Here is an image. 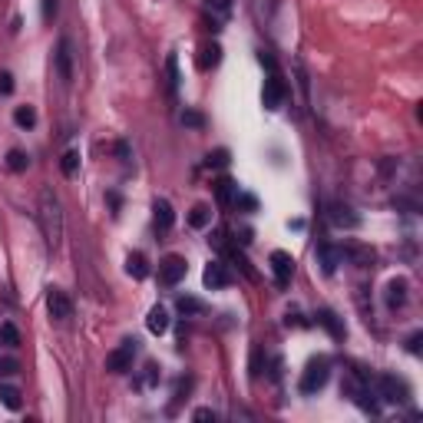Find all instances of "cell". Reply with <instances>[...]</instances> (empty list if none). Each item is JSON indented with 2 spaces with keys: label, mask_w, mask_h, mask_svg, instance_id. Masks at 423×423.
<instances>
[{
  "label": "cell",
  "mask_w": 423,
  "mask_h": 423,
  "mask_svg": "<svg viewBox=\"0 0 423 423\" xmlns=\"http://www.w3.org/2000/svg\"><path fill=\"white\" fill-rule=\"evenodd\" d=\"M37 219H40V229H43L47 245L50 248H57L60 238H63V205H60V199H57L53 189H43V192H40Z\"/></svg>",
  "instance_id": "6da1fadb"
},
{
  "label": "cell",
  "mask_w": 423,
  "mask_h": 423,
  "mask_svg": "<svg viewBox=\"0 0 423 423\" xmlns=\"http://www.w3.org/2000/svg\"><path fill=\"white\" fill-rule=\"evenodd\" d=\"M344 397H351L364 414H370V417H377L380 414V397H377V387H374V380L370 377H364V374H357V370H351V374L344 377Z\"/></svg>",
  "instance_id": "7a4b0ae2"
},
{
  "label": "cell",
  "mask_w": 423,
  "mask_h": 423,
  "mask_svg": "<svg viewBox=\"0 0 423 423\" xmlns=\"http://www.w3.org/2000/svg\"><path fill=\"white\" fill-rule=\"evenodd\" d=\"M327 380H331V357H311L298 380V390L301 394H317Z\"/></svg>",
  "instance_id": "3957f363"
},
{
  "label": "cell",
  "mask_w": 423,
  "mask_h": 423,
  "mask_svg": "<svg viewBox=\"0 0 423 423\" xmlns=\"http://www.w3.org/2000/svg\"><path fill=\"white\" fill-rule=\"evenodd\" d=\"M139 354V341L136 337H126L119 347H113L109 354H106V370L109 374H126V370H133V361Z\"/></svg>",
  "instance_id": "277c9868"
},
{
  "label": "cell",
  "mask_w": 423,
  "mask_h": 423,
  "mask_svg": "<svg viewBox=\"0 0 423 423\" xmlns=\"http://www.w3.org/2000/svg\"><path fill=\"white\" fill-rule=\"evenodd\" d=\"M374 387H377L380 404H407V400H410V387H407V380H400V377H394V374L377 377Z\"/></svg>",
  "instance_id": "5b68a950"
},
{
  "label": "cell",
  "mask_w": 423,
  "mask_h": 423,
  "mask_svg": "<svg viewBox=\"0 0 423 423\" xmlns=\"http://www.w3.org/2000/svg\"><path fill=\"white\" fill-rule=\"evenodd\" d=\"M185 271H189V261H185L182 255H165V258L159 261V285H163V288H175V285L185 278Z\"/></svg>",
  "instance_id": "8992f818"
},
{
  "label": "cell",
  "mask_w": 423,
  "mask_h": 423,
  "mask_svg": "<svg viewBox=\"0 0 423 423\" xmlns=\"http://www.w3.org/2000/svg\"><path fill=\"white\" fill-rule=\"evenodd\" d=\"M285 97H288V87H285V79L278 73H271L265 79V87H261V106L265 109H281L285 106Z\"/></svg>",
  "instance_id": "52a82bcc"
},
{
  "label": "cell",
  "mask_w": 423,
  "mask_h": 423,
  "mask_svg": "<svg viewBox=\"0 0 423 423\" xmlns=\"http://www.w3.org/2000/svg\"><path fill=\"white\" fill-rule=\"evenodd\" d=\"M268 265H271V275H275V285L288 288L291 278H295V258H291L288 251H271Z\"/></svg>",
  "instance_id": "ba28073f"
},
{
  "label": "cell",
  "mask_w": 423,
  "mask_h": 423,
  "mask_svg": "<svg viewBox=\"0 0 423 423\" xmlns=\"http://www.w3.org/2000/svg\"><path fill=\"white\" fill-rule=\"evenodd\" d=\"M47 311H50L53 321H70V317H73V301L67 298V291L50 288L47 291Z\"/></svg>",
  "instance_id": "9c48e42d"
},
{
  "label": "cell",
  "mask_w": 423,
  "mask_h": 423,
  "mask_svg": "<svg viewBox=\"0 0 423 423\" xmlns=\"http://www.w3.org/2000/svg\"><path fill=\"white\" fill-rule=\"evenodd\" d=\"M407 281L404 278H394L390 285H387V291H384V304H387V311L390 314H397V311H404L407 308Z\"/></svg>",
  "instance_id": "30bf717a"
},
{
  "label": "cell",
  "mask_w": 423,
  "mask_h": 423,
  "mask_svg": "<svg viewBox=\"0 0 423 423\" xmlns=\"http://www.w3.org/2000/svg\"><path fill=\"white\" fill-rule=\"evenodd\" d=\"M327 219H331V225H334V229H347V231H354L357 225H361V215H357L351 205H341V202L331 205Z\"/></svg>",
  "instance_id": "8fae6325"
},
{
  "label": "cell",
  "mask_w": 423,
  "mask_h": 423,
  "mask_svg": "<svg viewBox=\"0 0 423 423\" xmlns=\"http://www.w3.org/2000/svg\"><path fill=\"white\" fill-rule=\"evenodd\" d=\"M202 281H205V288H211V291L229 288V285H231V271H229V265H221V261H209V268H205Z\"/></svg>",
  "instance_id": "7c38bea8"
},
{
  "label": "cell",
  "mask_w": 423,
  "mask_h": 423,
  "mask_svg": "<svg viewBox=\"0 0 423 423\" xmlns=\"http://www.w3.org/2000/svg\"><path fill=\"white\" fill-rule=\"evenodd\" d=\"M317 265L324 275H334L337 265H344V248H334V245H317Z\"/></svg>",
  "instance_id": "4fadbf2b"
},
{
  "label": "cell",
  "mask_w": 423,
  "mask_h": 423,
  "mask_svg": "<svg viewBox=\"0 0 423 423\" xmlns=\"http://www.w3.org/2000/svg\"><path fill=\"white\" fill-rule=\"evenodd\" d=\"M57 73L63 83H70L73 79V43H70L67 37L57 43Z\"/></svg>",
  "instance_id": "5bb4252c"
},
{
  "label": "cell",
  "mask_w": 423,
  "mask_h": 423,
  "mask_svg": "<svg viewBox=\"0 0 423 423\" xmlns=\"http://www.w3.org/2000/svg\"><path fill=\"white\" fill-rule=\"evenodd\" d=\"M153 219H155V231H159V235H165V231L172 229V221H175L172 205L165 202V199H155V205H153Z\"/></svg>",
  "instance_id": "9a60e30c"
},
{
  "label": "cell",
  "mask_w": 423,
  "mask_h": 423,
  "mask_svg": "<svg viewBox=\"0 0 423 423\" xmlns=\"http://www.w3.org/2000/svg\"><path fill=\"white\" fill-rule=\"evenodd\" d=\"M314 317H317V324H321V327H327V334L334 337V341H344V334H347V331H344V321H341V317H337L334 311L321 308Z\"/></svg>",
  "instance_id": "2e32d148"
},
{
  "label": "cell",
  "mask_w": 423,
  "mask_h": 423,
  "mask_svg": "<svg viewBox=\"0 0 423 423\" xmlns=\"http://www.w3.org/2000/svg\"><path fill=\"white\" fill-rule=\"evenodd\" d=\"M126 275H129V278H136V281H143L145 275H149V261H145L143 251H133V255L126 258Z\"/></svg>",
  "instance_id": "e0dca14e"
},
{
  "label": "cell",
  "mask_w": 423,
  "mask_h": 423,
  "mask_svg": "<svg viewBox=\"0 0 423 423\" xmlns=\"http://www.w3.org/2000/svg\"><path fill=\"white\" fill-rule=\"evenodd\" d=\"M215 199H219V205H231L238 199V185L231 182L229 175H221L219 182H215Z\"/></svg>",
  "instance_id": "ac0fdd59"
},
{
  "label": "cell",
  "mask_w": 423,
  "mask_h": 423,
  "mask_svg": "<svg viewBox=\"0 0 423 423\" xmlns=\"http://www.w3.org/2000/svg\"><path fill=\"white\" fill-rule=\"evenodd\" d=\"M145 324H149L153 334H165V331H169V311H165L163 304H155V308L149 311V317H145Z\"/></svg>",
  "instance_id": "d6986e66"
},
{
  "label": "cell",
  "mask_w": 423,
  "mask_h": 423,
  "mask_svg": "<svg viewBox=\"0 0 423 423\" xmlns=\"http://www.w3.org/2000/svg\"><path fill=\"white\" fill-rule=\"evenodd\" d=\"M165 93H169V97L179 93V60H175V53L165 57Z\"/></svg>",
  "instance_id": "ffe728a7"
},
{
  "label": "cell",
  "mask_w": 423,
  "mask_h": 423,
  "mask_svg": "<svg viewBox=\"0 0 423 423\" xmlns=\"http://www.w3.org/2000/svg\"><path fill=\"white\" fill-rule=\"evenodd\" d=\"M175 308H179V314L195 317V314H205V301L192 298V295H179V298H175Z\"/></svg>",
  "instance_id": "44dd1931"
},
{
  "label": "cell",
  "mask_w": 423,
  "mask_h": 423,
  "mask_svg": "<svg viewBox=\"0 0 423 423\" xmlns=\"http://www.w3.org/2000/svg\"><path fill=\"white\" fill-rule=\"evenodd\" d=\"M219 60H221V47H219V43H205V47L199 50V70L219 67Z\"/></svg>",
  "instance_id": "7402d4cb"
},
{
  "label": "cell",
  "mask_w": 423,
  "mask_h": 423,
  "mask_svg": "<svg viewBox=\"0 0 423 423\" xmlns=\"http://www.w3.org/2000/svg\"><path fill=\"white\" fill-rule=\"evenodd\" d=\"M13 123H17L20 129H33V126H37V109H33V106H17V109H13Z\"/></svg>",
  "instance_id": "603a6c76"
},
{
  "label": "cell",
  "mask_w": 423,
  "mask_h": 423,
  "mask_svg": "<svg viewBox=\"0 0 423 423\" xmlns=\"http://www.w3.org/2000/svg\"><path fill=\"white\" fill-rule=\"evenodd\" d=\"M211 221V209L205 202H199V205H192V211H189V225L192 229H205Z\"/></svg>",
  "instance_id": "cb8c5ba5"
},
{
  "label": "cell",
  "mask_w": 423,
  "mask_h": 423,
  "mask_svg": "<svg viewBox=\"0 0 423 423\" xmlns=\"http://www.w3.org/2000/svg\"><path fill=\"white\" fill-rule=\"evenodd\" d=\"M0 404L7 407V410H20L23 407V400H20V390L10 384H0Z\"/></svg>",
  "instance_id": "d4e9b609"
},
{
  "label": "cell",
  "mask_w": 423,
  "mask_h": 423,
  "mask_svg": "<svg viewBox=\"0 0 423 423\" xmlns=\"http://www.w3.org/2000/svg\"><path fill=\"white\" fill-rule=\"evenodd\" d=\"M27 165H30V155L23 153V149H10L7 153V169L10 172H27Z\"/></svg>",
  "instance_id": "484cf974"
},
{
  "label": "cell",
  "mask_w": 423,
  "mask_h": 423,
  "mask_svg": "<svg viewBox=\"0 0 423 423\" xmlns=\"http://www.w3.org/2000/svg\"><path fill=\"white\" fill-rule=\"evenodd\" d=\"M20 344V334H17V327L10 324H0V347H17Z\"/></svg>",
  "instance_id": "4316f807"
},
{
  "label": "cell",
  "mask_w": 423,
  "mask_h": 423,
  "mask_svg": "<svg viewBox=\"0 0 423 423\" xmlns=\"http://www.w3.org/2000/svg\"><path fill=\"white\" fill-rule=\"evenodd\" d=\"M60 169H63V175H77V169H79V153L77 149H70L67 155H63V163H60Z\"/></svg>",
  "instance_id": "83f0119b"
},
{
  "label": "cell",
  "mask_w": 423,
  "mask_h": 423,
  "mask_svg": "<svg viewBox=\"0 0 423 423\" xmlns=\"http://www.w3.org/2000/svg\"><path fill=\"white\" fill-rule=\"evenodd\" d=\"M155 380H159V364H145V374L136 380V387H139V390H145V387H153Z\"/></svg>",
  "instance_id": "f1b7e54d"
},
{
  "label": "cell",
  "mask_w": 423,
  "mask_h": 423,
  "mask_svg": "<svg viewBox=\"0 0 423 423\" xmlns=\"http://www.w3.org/2000/svg\"><path fill=\"white\" fill-rule=\"evenodd\" d=\"M205 165L225 169V165H229V149H215V153H209V155H205Z\"/></svg>",
  "instance_id": "f546056e"
},
{
  "label": "cell",
  "mask_w": 423,
  "mask_h": 423,
  "mask_svg": "<svg viewBox=\"0 0 423 423\" xmlns=\"http://www.w3.org/2000/svg\"><path fill=\"white\" fill-rule=\"evenodd\" d=\"M17 370H20L17 357H0V377H13Z\"/></svg>",
  "instance_id": "4dcf8cb0"
},
{
  "label": "cell",
  "mask_w": 423,
  "mask_h": 423,
  "mask_svg": "<svg viewBox=\"0 0 423 423\" xmlns=\"http://www.w3.org/2000/svg\"><path fill=\"white\" fill-rule=\"evenodd\" d=\"M182 126L202 129V126H205V116H202V113H195V109H185V113H182Z\"/></svg>",
  "instance_id": "1f68e13d"
},
{
  "label": "cell",
  "mask_w": 423,
  "mask_h": 423,
  "mask_svg": "<svg viewBox=\"0 0 423 423\" xmlns=\"http://www.w3.org/2000/svg\"><path fill=\"white\" fill-rule=\"evenodd\" d=\"M231 4H235V0H205V7L215 10V13H221V17L231 10Z\"/></svg>",
  "instance_id": "d6a6232c"
},
{
  "label": "cell",
  "mask_w": 423,
  "mask_h": 423,
  "mask_svg": "<svg viewBox=\"0 0 423 423\" xmlns=\"http://www.w3.org/2000/svg\"><path fill=\"white\" fill-rule=\"evenodd\" d=\"M57 10H60L57 0H43V20H47V23H53V17H57Z\"/></svg>",
  "instance_id": "836d02e7"
},
{
  "label": "cell",
  "mask_w": 423,
  "mask_h": 423,
  "mask_svg": "<svg viewBox=\"0 0 423 423\" xmlns=\"http://www.w3.org/2000/svg\"><path fill=\"white\" fill-rule=\"evenodd\" d=\"M0 93H4V97H10V93H13V77H10L7 70L0 73Z\"/></svg>",
  "instance_id": "e575fe53"
},
{
  "label": "cell",
  "mask_w": 423,
  "mask_h": 423,
  "mask_svg": "<svg viewBox=\"0 0 423 423\" xmlns=\"http://www.w3.org/2000/svg\"><path fill=\"white\" fill-rule=\"evenodd\" d=\"M420 341H423L420 331H417V334H410V341H407V351H410V354H420Z\"/></svg>",
  "instance_id": "d590c367"
},
{
  "label": "cell",
  "mask_w": 423,
  "mask_h": 423,
  "mask_svg": "<svg viewBox=\"0 0 423 423\" xmlns=\"http://www.w3.org/2000/svg\"><path fill=\"white\" fill-rule=\"evenodd\" d=\"M215 417H219L215 410H209V407H199V410L192 414V420H215Z\"/></svg>",
  "instance_id": "8d00e7d4"
},
{
  "label": "cell",
  "mask_w": 423,
  "mask_h": 423,
  "mask_svg": "<svg viewBox=\"0 0 423 423\" xmlns=\"http://www.w3.org/2000/svg\"><path fill=\"white\" fill-rule=\"evenodd\" d=\"M285 324H295V327H304V324H308V321H301V314H298V311H295V314H291V311H288V317H285Z\"/></svg>",
  "instance_id": "74e56055"
}]
</instances>
